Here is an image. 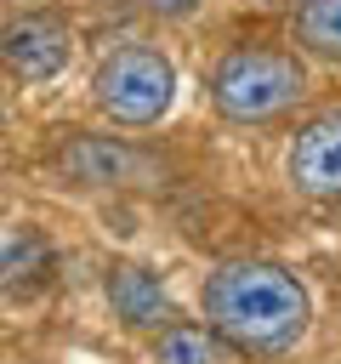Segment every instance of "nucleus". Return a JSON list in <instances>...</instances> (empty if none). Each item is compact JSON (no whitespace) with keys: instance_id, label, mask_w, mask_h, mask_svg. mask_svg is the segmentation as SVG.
Here are the masks:
<instances>
[{"instance_id":"obj_12","label":"nucleus","mask_w":341,"mask_h":364,"mask_svg":"<svg viewBox=\"0 0 341 364\" xmlns=\"http://www.w3.org/2000/svg\"><path fill=\"white\" fill-rule=\"evenodd\" d=\"M267 6H284V0H267Z\"/></svg>"},{"instance_id":"obj_11","label":"nucleus","mask_w":341,"mask_h":364,"mask_svg":"<svg viewBox=\"0 0 341 364\" xmlns=\"http://www.w3.org/2000/svg\"><path fill=\"white\" fill-rule=\"evenodd\" d=\"M148 11H159V17H182V11H193L199 0H142Z\"/></svg>"},{"instance_id":"obj_5","label":"nucleus","mask_w":341,"mask_h":364,"mask_svg":"<svg viewBox=\"0 0 341 364\" xmlns=\"http://www.w3.org/2000/svg\"><path fill=\"white\" fill-rule=\"evenodd\" d=\"M68 51H74L68 23L51 17V11H23V17H11V23L0 28V63H6V74L23 80V85H40V80L63 74Z\"/></svg>"},{"instance_id":"obj_3","label":"nucleus","mask_w":341,"mask_h":364,"mask_svg":"<svg viewBox=\"0 0 341 364\" xmlns=\"http://www.w3.org/2000/svg\"><path fill=\"white\" fill-rule=\"evenodd\" d=\"M91 97L119 125H159L170 114V97H176V68L153 46H119L114 57H102Z\"/></svg>"},{"instance_id":"obj_1","label":"nucleus","mask_w":341,"mask_h":364,"mask_svg":"<svg viewBox=\"0 0 341 364\" xmlns=\"http://www.w3.org/2000/svg\"><path fill=\"white\" fill-rule=\"evenodd\" d=\"M199 307H205V324L239 347V353H290L307 324H313V296L307 284L278 267V262H222L216 273H205V290H199Z\"/></svg>"},{"instance_id":"obj_7","label":"nucleus","mask_w":341,"mask_h":364,"mask_svg":"<svg viewBox=\"0 0 341 364\" xmlns=\"http://www.w3.org/2000/svg\"><path fill=\"white\" fill-rule=\"evenodd\" d=\"M102 296H108V307H114V318L125 330H165V324H176V307H170L159 273L142 267V262H114L108 279H102Z\"/></svg>"},{"instance_id":"obj_8","label":"nucleus","mask_w":341,"mask_h":364,"mask_svg":"<svg viewBox=\"0 0 341 364\" xmlns=\"http://www.w3.org/2000/svg\"><path fill=\"white\" fill-rule=\"evenodd\" d=\"M45 273H51V245L34 228H23L0 245V290L6 296H34L45 284Z\"/></svg>"},{"instance_id":"obj_9","label":"nucleus","mask_w":341,"mask_h":364,"mask_svg":"<svg viewBox=\"0 0 341 364\" xmlns=\"http://www.w3.org/2000/svg\"><path fill=\"white\" fill-rule=\"evenodd\" d=\"M153 364H227V341L210 330V324H165L159 341H153Z\"/></svg>"},{"instance_id":"obj_2","label":"nucleus","mask_w":341,"mask_h":364,"mask_svg":"<svg viewBox=\"0 0 341 364\" xmlns=\"http://www.w3.org/2000/svg\"><path fill=\"white\" fill-rule=\"evenodd\" d=\"M307 97V68L284 46H233L210 74V102L233 125H267Z\"/></svg>"},{"instance_id":"obj_10","label":"nucleus","mask_w":341,"mask_h":364,"mask_svg":"<svg viewBox=\"0 0 341 364\" xmlns=\"http://www.w3.org/2000/svg\"><path fill=\"white\" fill-rule=\"evenodd\" d=\"M296 34H301L307 51L341 63V0H301V11H296Z\"/></svg>"},{"instance_id":"obj_6","label":"nucleus","mask_w":341,"mask_h":364,"mask_svg":"<svg viewBox=\"0 0 341 364\" xmlns=\"http://www.w3.org/2000/svg\"><path fill=\"white\" fill-rule=\"evenodd\" d=\"M284 176L301 199H341V108L335 114H318L296 131L290 142V159H284Z\"/></svg>"},{"instance_id":"obj_4","label":"nucleus","mask_w":341,"mask_h":364,"mask_svg":"<svg viewBox=\"0 0 341 364\" xmlns=\"http://www.w3.org/2000/svg\"><path fill=\"white\" fill-rule=\"evenodd\" d=\"M57 171L74 182V188H148L165 165L142 148H131L125 136H91V131H74L63 148H57Z\"/></svg>"}]
</instances>
